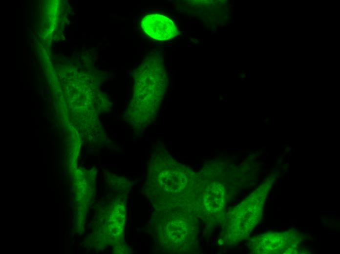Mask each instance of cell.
<instances>
[{
    "mask_svg": "<svg viewBox=\"0 0 340 254\" xmlns=\"http://www.w3.org/2000/svg\"><path fill=\"white\" fill-rule=\"evenodd\" d=\"M141 27L147 36L157 41L170 40L176 37L179 33L171 19L157 13L144 16L141 21Z\"/></svg>",
    "mask_w": 340,
    "mask_h": 254,
    "instance_id": "6da1fadb",
    "label": "cell"
}]
</instances>
